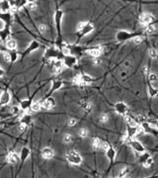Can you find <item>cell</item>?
Returning a JSON list of instances; mask_svg holds the SVG:
<instances>
[{"instance_id": "cell-2", "label": "cell", "mask_w": 158, "mask_h": 178, "mask_svg": "<svg viewBox=\"0 0 158 178\" xmlns=\"http://www.w3.org/2000/svg\"><path fill=\"white\" fill-rule=\"evenodd\" d=\"M94 25L90 22H81L77 26V31L79 32L80 36H87L91 34L94 31Z\"/></svg>"}, {"instance_id": "cell-5", "label": "cell", "mask_w": 158, "mask_h": 178, "mask_svg": "<svg viewBox=\"0 0 158 178\" xmlns=\"http://www.w3.org/2000/svg\"><path fill=\"white\" fill-rule=\"evenodd\" d=\"M138 160H140V164H142L144 167H150L153 164V158L147 151H144L142 154H140Z\"/></svg>"}, {"instance_id": "cell-12", "label": "cell", "mask_w": 158, "mask_h": 178, "mask_svg": "<svg viewBox=\"0 0 158 178\" xmlns=\"http://www.w3.org/2000/svg\"><path fill=\"white\" fill-rule=\"evenodd\" d=\"M12 97L9 91L5 90L0 94V106H6L10 103Z\"/></svg>"}, {"instance_id": "cell-38", "label": "cell", "mask_w": 158, "mask_h": 178, "mask_svg": "<svg viewBox=\"0 0 158 178\" xmlns=\"http://www.w3.org/2000/svg\"><path fill=\"white\" fill-rule=\"evenodd\" d=\"M109 121V115L107 113H102L101 114V115L99 116V122L100 123H103V124H105V123H107Z\"/></svg>"}, {"instance_id": "cell-18", "label": "cell", "mask_w": 158, "mask_h": 178, "mask_svg": "<svg viewBox=\"0 0 158 178\" xmlns=\"http://www.w3.org/2000/svg\"><path fill=\"white\" fill-rule=\"evenodd\" d=\"M42 156L45 158V160H52L54 156V150L52 148L46 147L42 149Z\"/></svg>"}, {"instance_id": "cell-43", "label": "cell", "mask_w": 158, "mask_h": 178, "mask_svg": "<svg viewBox=\"0 0 158 178\" xmlns=\"http://www.w3.org/2000/svg\"><path fill=\"white\" fill-rule=\"evenodd\" d=\"M80 138H86L88 136V130L86 128H81L78 132Z\"/></svg>"}, {"instance_id": "cell-27", "label": "cell", "mask_w": 158, "mask_h": 178, "mask_svg": "<svg viewBox=\"0 0 158 178\" xmlns=\"http://www.w3.org/2000/svg\"><path fill=\"white\" fill-rule=\"evenodd\" d=\"M102 143H103V141H102L101 139H99V138H94V139H92V143H91L92 148H93L95 150H99V149H101V148H102Z\"/></svg>"}, {"instance_id": "cell-42", "label": "cell", "mask_w": 158, "mask_h": 178, "mask_svg": "<svg viewBox=\"0 0 158 178\" xmlns=\"http://www.w3.org/2000/svg\"><path fill=\"white\" fill-rule=\"evenodd\" d=\"M132 41H134V43H135V45H138V44L142 43V41H143V37H142V36L135 35L134 38H132Z\"/></svg>"}, {"instance_id": "cell-9", "label": "cell", "mask_w": 158, "mask_h": 178, "mask_svg": "<svg viewBox=\"0 0 158 178\" xmlns=\"http://www.w3.org/2000/svg\"><path fill=\"white\" fill-rule=\"evenodd\" d=\"M103 47L102 46H93V47H90L89 49H86L85 50V53L92 56V58L96 59V58H100V55H102L103 53Z\"/></svg>"}, {"instance_id": "cell-45", "label": "cell", "mask_w": 158, "mask_h": 178, "mask_svg": "<svg viewBox=\"0 0 158 178\" xmlns=\"http://www.w3.org/2000/svg\"><path fill=\"white\" fill-rule=\"evenodd\" d=\"M76 124H77V120L75 119V118H68V120H67V125H68L69 127H74Z\"/></svg>"}, {"instance_id": "cell-22", "label": "cell", "mask_w": 158, "mask_h": 178, "mask_svg": "<svg viewBox=\"0 0 158 178\" xmlns=\"http://www.w3.org/2000/svg\"><path fill=\"white\" fill-rule=\"evenodd\" d=\"M9 36H10V30L7 26L0 29V40L2 42L7 41L9 39Z\"/></svg>"}, {"instance_id": "cell-49", "label": "cell", "mask_w": 158, "mask_h": 178, "mask_svg": "<svg viewBox=\"0 0 158 178\" xmlns=\"http://www.w3.org/2000/svg\"><path fill=\"white\" fill-rule=\"evenodd\" d=\"M109 147H110V144L107 143V142H104V141H103V143H102V148H101V149H102V150H106Z\"/></svg>"}, {"instance_id": "cell-47", "label": "cell", "mask_w": 158, "mask_h": 178, "mask_svg": "<svg viewBox=\"0 0 158 178\" xmlns=\"http://www.w3.org/2000/svg\"><path fill=\"white\" fill-rule=\"evenodd\" d=\"M3 59L5 61L10 62V55H9V52H4L3 53Z\"/></svg>"}, {"instance_id": "cell-41", "label": "cell", "mask_w": 158, "mask_h": 178, "mask_svg": "<svg viewBox=\"0 0 158 178\" xmlns=\"http://www.w3.org/2000/svg\"><path fill=\"white\" fill-rule=\"evenodd\" d=\"M38 30H39V32L41 34H45L47 32V30H48V27H47L46 24L42 23V24L39 25V26H38Z\"/></svg>"}, {"instance_id": "cell-11", "label": "cell", "mask_w": 158, "mask_h": 178, "mask_svg": "<svg viewBox=\"0 0 158 178\" xmlns=\"http://www.w3.org/2000/svg\"><path fill=\"white\" fill-rule=\"evenodd\" d=\"M62 19H63V11L60 9H58L54 13V22H55V26L58 28L59 32H60V30H61Z\"/></svg>"}, {"instance_id": "cell-51", "label": "cell", "mask_w": 158, "mask_h": 178, "mask_svg": "<svg viewBox=\"0 0 158 178\" xmlns=\"http://www.w3.org/2000/svg\"><path fill=\"white\" fill-rule=\"evenodd\" d=\"M154 128L156 130H158V120H156L155 122H154Z\"/></svg>"}, {"instance_id": "cell-44", "label": "cell", "mask_w": 158, "mask_h": 178, "mask_svg": "<svg viewBox=\"0 0 158 178\" xmlns=\"http://www.w3.org/2000/svg\"><path fill=\"white\" fill-rule=\"evenodd\" d=\"M148 54H149V56H150L151 59H156L157 55H158L157 50H156L155 49H150L149 52H148Z\"/></svg>"}, {"instance_id": "cell-20", "label": "cell", "mask_w": 158, "mask_h": 178, "mask_svg": "<svg viewBox=\"0 0 158 178\" xmlns=\"http://www.w3.org/2000/svg\"><path fill=\"white\" fill-rule=\"evenodd\" d=\"M12 14L10 13V12H2L1 14H0V20H1V22L3 24H5L6 26L7 25H9L12 21Z\"/></svg>"}, {"instance_id": "cell-16", "label": "cell", "mask_w": 158, "mask_h": 178, "mask_svg": "<svg viewBox=\"0 0 158 178\" xmlns=\"http://www.w3.org/2000/svg\"><path fill=\"white\" fill-rule=\"evenodd\" d=\"M40 47H41V45H40V43L38 42L37 40L32 41V42L29 44V46L27 47L26 50H25V54H26V55H29V54H31V53L35 52V50H39Z\"/></svg>"}, {"instance_id": "cell-8", "label": "cell", "mask_w": 158, "mask_h": 178, "mask_svg": "<svg viewBox=\"0 0 158 178\" xmlns=\"http://www.w3.org/2000/svg\"><path fill=\"white\" fill-rule=\"evenodd\" d=\"M77 58L74 55H63L62 58V62L64 66L67 68H72L77 65Z\"/></svg>"}, {"instance_id": "cell-30", "label": "cell", "mask_w": 158, "mask_h": 178, "mask_svg": "<svg viewBox=\"0 0 158 178\" xmlns=\"http://www.w3.org/2000/svg\"><path fill=\"white\" fill-rule=\"evenodd\" d=\"M130 173V167H129V166H124V167H122L121 169H120L118 177H120V178L128 177Z\"/></svg>"}, {"instance_id": "cell-37", "label": "cell", "mask_w": 158, "mask_h": 178, "mask_svg": "<svg viewBox=\"0 0 158 178\" xmlns=\"http://www.w3.org/2000/svg\"><path fill=\"white\" fill-rule=\"evenodd\" d=\"M9 112H10L11 115L16 116V115H18V114H20V112H21V108H20V106H16V105H14V106H12V107L10 108Z\"/></svg>"}, {"instance_id": "cell-23", "label": "cell", "mask_w": 158, "mask_h": 178, "mask_svg": "<svg viewBox=\"0 0 158 178\" xmlns=\"http://www.w3.org/2000/svg\"><path fill=\"white\" fill-rule=\"evenodd\" d=\"M30 154H31V150H30L29 148H26V147L22 148V149L20 151V155H19V156H20V160L22 162L26 161L28 158H29Z\"/></svg>"}, {"instance_id": "cell-1", "label": "cell", "mask_w": 158, "mask_h": 178, "mask_svg": "<svg viewBox=\"0 0 158 178\" xmlns=\"http://www.w3.org/2000/svg\"><path fill=\"white\" fill-rule=\"evenodd\" d=\"M65 158L68 163H70L71 165H75V166H78L83 161V158H82L81 154L77 150L74 149L69 150L65 155Z\"/></svg>"}, {"instance_id": "cell-35", "label": "cell", "mask_w": 158, "mask_h": 178, "mask_svg": "<svg viewBox=\"0 0 158 178\" xmlns=\"http://www.w3.org/2000/svg\"><path fill=\"white\" fill-rule=\"evenodd\" d=\"M9 55H10V62L14 63L18 60L19 59V54L15 50H9Z\"/></svg>"}, {"instance_id": "cell-24", "label": "cell", "mask_w": 158, "mask_h": 178, "mask_svg": "<svg viewBox=\"0 0 158 178\" xmlns=\"http://www.w3.org/2000/svg\"><path fill=\"white\" fill-rule=\"evenodd\" d=\"M79 75H80V79H81L82 85L91 84L92 82L94 81V78L92 77V76L89 75V74H87V73H82V74H79Z\"/></svg>"}, {"instance_id": "cell-39", "label": "cell", "mask_w": 158, "mask_h": 178, "mask_svg": "<svg viewBox=\"0 0 158 178\" xmlns=\"http://www.w3.org/2000/svg\"><path fill=\"white\" fill-rule=\"evenodd\" d=\"M73 141V137L70 134H65L64 136H63V142L65 144H71Z\"/></svg>"}, {"instance_id": "cell-36", "label": "cell", "mask_w": 158, "mask_h": 178, "mask_svg": "<svg viewBox=\"0 0 158 178\" xmlns=\"http://www.w3.org/2000/svg\"><path fill=\"white\" fill-rule=\"evenodd\" d=\"M155 26L152 24H149V25H146V28H145V34L146 35H152L155 33Z\"/></svg>"}, {"instance_id": "cell-52", "label": "cell", "mask_w": 158, "mask_h": 178, "mask_svg": "<svg viewBox=\"0 0 158 178\" xmlns=\"http://www.w3.org/2000/svg\"><path fill=\"white\" fill-rule=\"evenodd\" d=\"M36 0H28V3H34Z\"/></svg>"}, {"instance_id": "cell-6", "label": "cell", "mask_w": 158, "mask_h": 178, "mask_svg": "<svg viewBox=\"0 0 158 178\" xmlns=\"http://www.w3.org/2000/svg\"><path fill=\"white\" fill-rule=\"evenodd\" d=\"M135 35L130 33L129 31H125V30H121V31H118L117 34H116V40L119 42H125V41H130L132 40Z\"/></svg>"}, {"instance_id": "cell-28", "label": "cell", "mask_w": 158, "mask_h": 178, "mask_svg": "<svg viewBox=\"0 0 158 178\" xmlns=\"http://www.w3.org/2000/svg\"><path fill=\"white\" fill-rule=\"evenodd\" d=\"M31 105H32V101L30 99H24L22 100L21 102H20V108H21V110L23 111H27L29 110L30 108H31Z\"/></svg>"}, {"instance_id": "cell-53", "label": "cell", "mask_w": 158, "mask_h": 178, "mask_svg": "<svg viewBox=\"0 0 158 178\" xmlns=\"http://www.w3.org/2000/svg\"><path fill=\"white\" fill-rule=\"evenodd\" d=\"M0 50H1V48H0Z\"/></svg>"}, {"instance_id": "cell-13", "label": "cell", "mask_w": 158, "mask_h": 178, "mask_svg": "<svg viewBox=\"0 0 158 178\" xmlns=\"http://www.w3.org/2000/svg\"><path fill=\"white\" fill-rule=\"evenodd\" d=\"M55 105H56V102H55L54 98L50 97V96L48 97L46 100H43L42 102V107L46 110H52L53 108L55 107Z\"/></svg>"}, {"instance_id": "cell-46", "label": "cell", "mask_w": 158, "mask_h": 178, "mask_svg": "<svg viewBox=\"0 0 158 178\" xmlns=\"http://www.w3.org/2000/svg\"><path fill=\"white\" fill-rule=\"evenodd\" d=\"M27 127H28V126H26V125H24V124L20 123V125L18 126L17 130H18V132H19V133H24L25 131L27 130Z\"/></svg>"}, {"instance_id": "cell-34", "label": "cell", "mask_w": 158, "mask_h": 178, "mask_svg": "<svg viewBox=\"0 0 158 178\" xmlns=\"http://www.w3.org/2000/svg\"><path fill=\"white\" fill-rule=\"evenodd\" d=\"M42 102H40V101H36V102H34V103H32V105H31V111H33V112H39V111H41V109H42Z\"/></svg>"}, {"instance_id": "cell-33", "label": "cell", "mask_w": 158, "mask_h": 178, "mask_svg": "<svg viewBox=\"0 0 158 178\" xmlns=\"http://www.w3.org/2000/svg\"><path fill=\"white\" fill-rule=\"evenodd\" d=\"M27 4H28V0H14L13 6H15L17 9H21L25 7Z\"/></svg>"}, {"instance_id": "cell-48", "label": "cell", "mask_w": 158, "mask_h": 178, "mask_svg": "<svg viewBox=\"0 0 158 178\" xmlns=\"http://www.w3.org/2000/svg\"><path fill=\"white\" fill-rule=\"evenodd\" d=\"M27 6H28V8H29L30 10H35V9L37 8V5H36L35 2H34V3H28Z\"/></svg>"}, {"instance_id": "cell-50", "label": "cell", "mask_w": 158, "mask_h": 178, "mask_svg": "<svg viewBox=\"0 0 158 178\" xmlns=\"http://www.w3.org/2000/svg\"><path fill=\"white\" fill-rule=\"evenodd\" d=\"M4 74H5V71H4V69L1 67V66H0V78H1V77H3V76H4Z\"/></svg>"}, {"instance_id": "cell-32", "label": "cell", "mask_w": 158, "mask_h": 178, "mask_svg": "<svg viewBox=\"0 0 158 178\" xmlns=\"http://www.w3.org/2000/svg\"><path fill=\"white\" fill-rule=\"evenodd\" d=\"M20 123L26 125V126H30L32 123V117L30 114H24V115L20 118Z\"/></svg>"}, {"instance_id": "cell-3", "label": "cell", "mask_w": 158, "mask_h": 178, "mask_svg": "<svg viewBox=\"0 0 158 178\" xmlns=\"http://www.w3.org/2000/svg\"><path fill=\"white\" fill-rule=\"evenodd\" d=\"M128 144H130V147L131 148V149L135 150L136 154H142V152L146 151V149H145L144 144L140 141H138V139H136L135 138L134 139H130L128 141Z\"/></svg>"}, {"instance_id": "cell-21", "label": "cell", "mask_w": 158, "mask_h": 178, "mask_svg": "<svg viewBox=\"0 0 158 178\" xmlns=\"http://www.w3.org/2000/svg\"><path fill=\"white\" fill-rule=\"evenodd\" d=\"M12 7L10 0H0V10L2 12H9Z\"/></svg>"}, {"instance_id": "cell-40", "label": "cell", "mask_w": 158, "mask_h": 178, "mask_svg": "<svg viewBox=\"0 0 158 178\" xmlns=\"http://www.w3.org/2000/svg\"><path fill=\"white\" fill-rule=\"evenodd\" d=\"M148 79H149V81L150 82H156L157 81V79H158V76H157V74L156 73H154V72H149L148 73Z\"/></svg>"}, {"instance_id": "cell-26", "label": "cell", "mask_w": 158, "mask_h": 178, "mask_svg": "<svg viewBox=\"0 0 158 178\" xmlns=\"http://www.w3.org/2000/svg\"><path fill=\"white\" fill-rule=\"evenodd\" d=\"M5 46H6V48H7V50H15L18 47V44H17L16 40L9 38V39L5 42Z\"/></svg>"}, {"instance_id": "cell-19", "label": "cell", "mask_w": 158, "mask_h": 178, "mask_svg": "<svg viewBox=\"0 0 158 178\" xmlns=\"http://www.w3.org/2000/svg\"><path fill=\"white\" fill-rule=\"evenodd\" d=\"M63 85H64V82H63L61 79H54L52 82V90H50V93L60 90V89L63 87Z\"/></svg>"}, {"instance_id": "cell-31", "label": "cell", "mask_w": 158, "mask_h": 178, "mask_svg": "<svg viewBox=\"0 0 158 178\" xmlns=\"http://www.w3.org/2000/svg\"><path fill=\"white\" fill-rule=\"evenodd\" d=\"M147 93L149 95V97H151V98L156 97L157 95H158V88L150 84L147 87Z\"/></svg>"}, {"instance_id": "cell-15", "label": "cell", "mask_w": 158, "mask_h": 178, "mask_svg": "<svg viewBox=\"0 0 158 178\" xmlns=\"http://www.w3.org/2000/svg\"><path fill=\"white\" fill-rule=\"evenodd\" d=\"M63 67H64V65H63L62 60H54V62L53 65V71L54 74H59L61 73V71H63Z\"/></svg>"}, {"instance_id": "cell-17", "label": "cell", "mask_w": 158, "mask_h": 178, "mask_svg": "<svg viewBox=\"0 0 158 178\" xmlns=\"http://www.w3.org/2000/svg\"><path fill=\"white\" fill-rule=\"evenodd\" d=\"M20 160V156H19L15 151H10L6 156V161L10 164H16Z\"/></svg>"}, {"instance_id": "cell-25", "label": "cell", "mask_w": 158, "mask_h": 178, "mask_svg": "<svg viewBox=\"0 0 158 178\" xmlns=\"http://www.w3.org/2000/svg\"><path fill=\"white\" fill-rule=\"evenodd\" d=\"M80 106L82 108V110L85 111L86 113H90L92 111V108H93L92 103L88 100H82L80 102Z\"/></svg>"}, {"instance_id": "cell-10", "label": "cell", "mask_w": 158, "mask_h": 178, "mask_svg": "<svg viewBox=\"0 0 158 178\" xmlns=\"http://www.w3.org/2000/svg\"><path fill=\"white\" fill-rule=\"evenodd\" d=\"M154 20V16L152 14L148 13V12H145V13H142L140 16V22L142 25H149L153 22Z\"/></svg>"}, {"instance_id": "cell-4", "label": "cell", "mask_w": 158, "mask_h": 178, "mask_svg": "<svg viewBox=\"0 0 158 178\" xmlns=\"http://www.w3.org/2000/svg\"><path fill=\"white\" fill-rule=\"evenodd\" d=\"M114 109H115L116 113H118L119 115L121 116H125L129 114L130 108L125 102H123V101H120V102H117L115 105H114Z\"/></svg>"}, {"instance_id": "cell-29", "label": "cell", "mask_w": 158, "mask_h": 178, "mask_svg": "<svg viewBox=\"0 0 158 178\" xmlns=\"http://www.w3.org/2000/svg\"><path fill=\"white\" fill-rule=\"evenodd\" d=\"M124 119H125V124H126V126H137L138 124L136 123V121H135V119L134 118V117H131V116H130L129 114L128 115H125V116H124Z\"/></svg>"}, {"instance_id": "cell-7", "label": "cell", "mask_w": 158, "mask_h": 178, "mask_svg": "<svg viewBox=\"0 0 158 178\" xmlns=\"http://www.w3.org/2000/svg\"><path fill=\"white\" fill-rule=\"evenodd\" d=\"M60 55H61V53L59 52V50L56 49H54V48H48L45 50V53H43V56H45V59L49 60H59Z\"/></svg>"}, {"instance_id": "cell-14", "label": "cell", "mask_w": 158, "mask_h": 178, "mask_svg": "<svg viewBox=\"0 0 158 178\" xmlns=\"http://www.w3.org/2000/svg\"><path fill=\"white\" fill-rule=\"evenodd\" d=\"M105 154H106V157L108 158V160L110 162L115 161L116 157H117V150L115 148H113L110 145V147L105 150Z\"/></svg>"}]
</instances>
